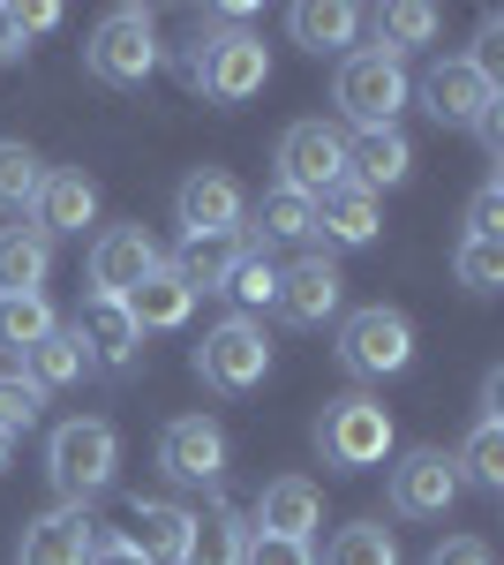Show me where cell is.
<instances>
[{"label": "cell", "instance_id": "1", "mask_svg": "<svg viewBox=\"0 0 504 565\" xmlns=\"http://www.w3.org/2000/svg\"><path fill=\"white\" fill-rule=\"evenodd\" d=\"M332 98L354 129H399V106L415 98V84H407V61H392L377 45H354V53H339Z\"/></svg>", "mask_w": 504, "mask_h": 565}, {"label": "cell", "instance_id": "2", "mask_svg": "<svg viewBox=\"0 0 504 565\" xmlns=\"http://www.w3.org/2000/svg\"><path fill=\"white\" fill-rule=\"evenodd\" d=\"M114 468H121V437H114V423H98V415H76V423H61V430L45 437V476L61 490V505L98 498L114 482Z\"/></svg>", "mask_w": 504, "mask_h": 565}, {"label": "cell", "instance_id": "3", "mask_svg": "<svg viewBox=\"0 0 504 565\" xmlns=\"http://www.w3.org/2000/svg\"><path fill=\"white\" fill-rule=\"evenodd\" d=\"M196 377H204L211 392H256L264 377H271V332L256 324V317H218L204 332V348H196Z\"/></svg>", "mask_w": 504, "mask_h": 565}, {"label": "cell", "instance_id": "4", "mask_svg": "<svg viewBox=\"0 0 504 565\" xmlns=\"http://www.w3.org/2000/svg\"><path fill=\"white\" fill-rule=\"evenodd\" d=\"M84 68L98 84H143L151 68H159V23H151V8H114L84 45Z\"/></svg>", "mask_w": 504, "mask_h": 565}, {"label": "cell", "instance_id": "5", "mask_svg": "<svg viewBox=\"0 0 504 565\" xmlns=\"http://www.w3.org/2000/svg\"><path fill=\"white\" fill-rule=\"evenodd\" d=\"M317 445H324L332 468H384V452H392V407L369 399V392H346V399L324 407Z\"/></svg>", "mask_w": 504, "mask_h": 565}, {"label": "cell", "instance_id": "6", "mask_svg": "<svg viewBox=\"0 0 504 565\" xmlns=\"http://www.w3.org/2000/svg\"><path fill=\"white\" fill-rule=\"evenodd\" d=\"M264 84H271V53L256 31H218L196 45V90H211L218 106H249Z\"/></svg>", "mask_w": 504, "mask_h": 565}, {"label": "cell", "instance_id": "7", "mask_svg": "<svg viewBox=\"0 0 504 565\" xmlns=\"http://www.w3.org/2000/svg\"><path fill=\"white\" fill-rule=\"evenodd\" d=\"M339 362L354 370V377H399L407 362H415V324L399 317V309H354L346 324H339Z\"/></svg>", "mask_w": 504, "mask_h": 565}, {"label": "cell", "instance_id": "8", "mask_svg": "<svg viewBox=\"0 0 504 565\" xmlns=\"http://www.w3.org/2000/svg\"><path fill=\"white\" fill-rule=\"evenodd\" d=\"M346 181V136L332 121H294V129L279 136V189H294V196H324Z\"/></svg>", "mask_w": 504, "mask_h": 565}, {"label": "cell", "instance_id": "9", "mask_svg": "<svg viewBox=\"0 0 504 565\" xmlns=\"http://www.w3.org/2000/svg\"><path fill=\"white\" fill-rule=\"evenodd\" d=\"M452 498H460V468H452V452H437V445L399 452V468H392V513H399V521H444Z\"/></svg>", "mask_w": 504, "mask_h": 565}, {"label": "cell", "instance_id": "10", "mask_svg": "<svg viewBox=\"0 0 504 565\" xmlns=\"http://www.w3.org/2000/svg\"><path fill=\"white\" fill-rule=\"evenodd\" d=\"M173 218H181V242H196V234H242L249 196H242V181L226 174V167H196L173 189Z\"/></svg>", "mask_w": 504, "mask_h": 565}, {"label": "cell", "instance_id": "11", "mask_svg": "<svg viewBox=\"0 0 504 565\" xmlns=\"http://www.w3.org/2000/svg\"><path fill=\"white\" fill-rule=\"evenodd\" d=\"M504 90L497 76H482L474 61H437L429 76H421V106H429V121H452V129H482V114L497 106Z\"/></svg>", "mask_w": 504, "mask_h": 565}, {"label": "cell", "instance_id": "12", "mask_svg": "<svg viewBox=\"0 0 504 565\" xmlns=\"http://www.w3.org/2000/svg\"><path fill=\"white\" fill-rule=\"evenodd\" d=\"M159 242L143 234V226H106L98 242H90V295H114V302H128L151 271H159Z\"/></svg>", "mask_w": 504, "mask_h": 565}, {"label": "cell", "instance_id": "13", "mask_svg": "<svg viewBox=\"0 0 504 565\" xmlns=\"http://www.w3.org/2000/svg\"><path fill=\"white\" fill-rule=\"evenodd\" d=\"M159 468L173 482H218L226 476V430L211 415H173L159 437Z\"/></svg>", "mask_w": 504, "mask_h": 565}, {"label": "cell", "instance_id": "14", "mask_svg": "<svg viewBox=\"0 0 504 565\" xmlns=\"http://www.w3.org/2000/svg\"><path fill=\"white\" fill-rule=\"evenodd\" d=\"M90 543H98V527H90L84 505H53V513H39L23 527L15 565H90Z\"/></svg>", "mask_w": 504, "mask_h": 565}, {"label": "cell", "instance_id": "15", "mask_svg": "<svg viewBox=\"0 0 504 565\" xmlns=\"http://www.w3.org/2000/svg\"><path fill=\"white\" fill-rule=\"evenodd\" d=\"M339 302H346V279L332 257H301L279 271V317L287 324H324V317H339Z\"/></svg>", "mask_w": 504, "mask_h": 565}, {"label": "cell", "instance_id": "16", "mask_svg": "<svg viewBox=\"0 0 504 565\" xmlns=\"http://www.w3.org/2000/svg\"><path fill=\"white\" fill-rule=\"evenodd\" d=\"M31 212H39L31 226H39L45 242H53V234H84L90 218H98V181H90L84 167H45Z\"/></svg>", "mask_w": 504, "mask_h": 565}, {"label": "cell", "instance_id": "17", "mask_svg": "<svg viewBox=\"0 0 504 565\" xmlns=\"http://www.w3.org/2000/svg\"><path fill=\"white\" fill-rule=\"evenodd\" d=\"M76 340H84L90 370H128V362L143 354V332H136L128 302H114V295H90V302H84V317H76Z\"/></svg>", "mask_w": 504, "mask_h": 565}, {"label": "cell", "instance_id": "18", "mask_svg": "<svg viewBox=\"0 0 504 565\" xmlns=\"http://www.w3.org/2000/svg\"><path fill=\"white\" fill-rule=\"evenodd\" d=\"M256 535H294V543H309L317 527H324V490L309 476H279L264 482V498H256Z\"/></svg>", "mask_w": 504, "mask_h": 565}, {"label": "cell", "instance_id": "19", "mask_svg": "<svg viewBox=\"0 0 504 565\" xmlns=\"http://www.w3.org/2000/svg\"><path fill=\"white\" fill-rule=\"evenodd\" d=\"M407 174H415V143H407L399 129H362V136H346V181H354V189L384 196V189H399Z\"/></svg>", "mask_w": 504, "mask_h": 565}, {"label": "cell", "instance_id": "20", "mask_svg": "<svg viewBox=\"0 0 504 565\" xmlns=\"http://www.w3.org/2000/svg\"><path fill=\"white\" fill-rule=\"evenodd\" d=\"M317 226L332 234L339 249H362V242H377V234H384V196L354 189V181H339V189L317 196Z\"/></svg>", "mask_w": 504, "mask_h": 565}, {"label": "cell", "instance_id": "21", "mask_svg": "<svg viewBox=\"0 0 504 565\" xmlns=\"http://www.w3.org/2000/svg\"><path fill=\"white\" fill-rule=\"evenodd\" d=\"M242 249H249L242 234H196V242H181V249L167 257V271L189 287V295H218V287H226V271L242 264Z\"/></svg>", "mask_w": 504, "mask_h": 565}, {"label": "cell", "instance_id": "22", "mask_svg": "<svg viewBox=\"0 0 504 565\" xmlns=\"http://www.w3.org/2000/svg\"><path fill=\"white\" fill-rule=\"evenodd\" d=\"M189 505H173V498H136L128 505V543L143 551L151 565H173L181 558V543H189Z\"/></svg>", "mask_w": 504, "mask_h": 565}, {"label": "cell", "instance_id": "23", "mask_svg": "<svg viewBox=\"0 0 504 565\" xmlns=\"http://www.w3.org/2000/svg\"><path fill=\"white\" fill-rule=\"evenodd\" d=\"M242 551H249V521L234 505H211V513L189 521V543H181L173 565H242Z\"/></svg>", "mask_w": 504, "mask_h": 565}, {"label": "cell", "instance_id": "24", "mask_svg": "<svg viewBox=\"0 0 504 565\" xmlns=\"http://www.w3.org/2000/svg\"><path fill=\"white\" fill-rule=\"evenodd\" d=\"M287 31H294V45H309V53H354L362 8H346V0H301L294 15H287Z\"/></svg>", "mask_w": 504, "mask_h": 565}, {"label": "cell", "instance_id": "25", "mask_svg": "<svg viewBox=\"0 0 504 565\" xmlns=\"http://www.w3.org/2000/svg\"><path fill=\"white\" fill-rule=\"evenodd\" d=\"M53 271V242L39 226H0V295H39Z\"/></svg>", "mask_w": 504, "mask_h": 565}, {"label": "cell", "instance_id": "26", "mask_svg": "<svg viewBox=\"0 0 504 565\" xmlns=\"http://www.w3.org/2000/svg\"><path fill=\"white\" fill-rule=\"evenodd\" d=\"M189 309H196V295L173 279L167 264H159V271H151L136 295H128V317H136V332H181V324H189Z\"/></svg>", "mask_w": 504, "mask_h": 565}, {"label": "cell", "instance_id": "27", "mask_svg": "<svg viewBox=\"0 0 504 565\" xmlns=\"http://www.w3.org/2000/svg\"><path fill=\"white\" fill-rule=\"evenodd\" d=\"M23 377H31L39 392H68V385H84V377H90L84 340H76V332H45L39 348L23 354Z\"/></svg>", "mask_w": 504, "mask_h": 565}, {"label": "cell", "instance_id": "28", "mask_svg": "<svg viewBox=\"0 0 504 565\" xmlns=\"http://www.w3.org/2000/svg\"><path fill=\"white\" fill-rule=\"evenodd\" d=\"M437 23H444V15H437L429 0H392V8H377V53H392V61H399L407 45H429V39H437Z\"/></svg>", "mask_w": 504, "mask_h": 565}, {"label": "cell", "instance_id": "29", "mask_svg": "<svg viewBox=\"0 0 504 565\" xmlns=\"http://www.w3.org/2000/svg\"><path fill=\"white\" fill-rule=\"evenodd\" d=\"M45 332H61L45 295H0V348H8V354H31Z\"/></svg>", "mask_w": 504, "mask_h": 565}, {"label": "cell", "instance_id": "30", "mask_svg": "<svg viewBox=\"0 0 504 565\" xmlns=\"http://www.w3.org/2000/svg\"><path fill=\"white\" fill-rule=\"evenodd\" d=\"M452 468H460V482H474V490H490V498H497V490H504V423L482 415L474 437H467V452L452 460Z\"/></svg>", "mask_w": 504, "mask_h": 565}, {"label": "cell", "instance_id": "31", "mask_svg": "<svg viewBox=\"0 0 504 565\" xmlns=\"http://www.w3.org/2000/svg\"><path fill=\"white\" fill-rule=\"evenodd\" d=\"M39 181H45V159L31 143H0V212H31L39 204Z\"/></svg>", "mask_w": 504, "mask_h": 565}, {"label": "cell", "instance_id": "32", "mask_svg": "<svg viewBox=\"0 0 504 565\" xmlns=\"http://www.w3.org/2000/svg\"><path fill=\"white\" fill-rule=\"evenodd\" d=\"M324 565H399V535H392L384 521H354V527L332 535Z\"/></svg>", "mask_w": 504, "mask_h": 565}, {"label": "cell", "instance_id": "33", "mask_svg": "<svg viewBox=\"0 0 504 565\" xmlns=\"http://www.w3.org/2000/svg\"><path fill=\"white\" fill-rule=\"evenodd\" d=\"M256 226H264V242H309V234H317V204L294 196V189H271V196L256 204Z\"/></svg>", "mask_w": 504, "mask_h": 565}, {"label": "cell", "instance_id": "34", "mask_svg": "<svg viewBox=\"0 0 504 565\" xmlns=\"http://www.w3.org/2000/svg\"><path fill=\"white\" fill-rule=\"evenodd\" d=\"M218 295H234V302H242V317H249V309H264V302H279V264L256 257V249H242V264L226 271V287H218Z\"/></svg>", "mask_w": 504, "mask_h": 565}, {"label": "cell", "instance_id": "35", "mask_svg": "<svg viewBox=\"0 0 504 565\" xmlns=\"http://www.w3.org/2000/svg\"><path fill=\"white\" fill-rule=\"evenodd\" d=\"M452 271H460L467 295H497L504 287V242H460L452 249Z\"/></svg>", "mask_w": 504, "mask_h": 565}, {"label": "cell", "instance_id": "36", "mask_svg": "<svg viewBox=\"0 0 504 565\" xmlns=\"http://www.w3.org/2000/svg\"><path fill=\"white\" fill-rule=\"evenodd\" d=\"M39 407H45V392L31 385L23 370H8V377H0V430H8V437L31 430V423H39Z\"/></svg>", "mask_w": 504, "mask_h": 565}, {"label": "cell", "instance_id": "37", "mask_svg": "<svg viewBox=\"0 0 504 565\" xmlns=\"http://www.w3.org/2000/svg\"><path fill=\"white\" fill-rule=\"evenodd\" d=\"M467 242H504V181H482L467 204Z\"/></svg>", "mask_w": 504, "mask_h": 565}, {"label": "cell", "instance_id": "38", "mask_svg": "<svg viewBox=\"0 0 504 565\" xmlns=\"http://www.w3.org/2000/svg\"><path fill=\"white\" fill-rule=\"evenodd\" d=\"M242 565H317V551H309V543H294V535H256V527H249Z\"/></svg>", "mask_w": 504, "mask_h": 565}, {"label": "cell", "instance_id": "39", "mask_svg": "<svg viewBox=\"0 0 504 565\" xmlns=\"http://www.w3.org/2000/svg\"><path fill=\"white\" fill-rule=\"evenodd\" d=\"M429 565H497V558H490L482 535H444V543L429 551Z\"/></svg>", "mask_w": 504, "mask_h": 565}, {"label": "cell", "instance_id": "40", "mask_svg": "<svg viewBox=\"0 0 504 565\" xmlns=\"http://www.w3.org/2000/svg\"><path fill=\"white\" fill-rule=\"evenodd\" d=\"M90 565H151V558H143L128 535H98V543H90Z\"/></svg>", "mask_w": 504, "mask_h": 565}, {"label": "cell", "instance_id": "41", "mask_svg": "<svg viewBox=\"0 0 504 565\" xmlns=\"http://www.w3.org/2000/svg\"><path fill=\"white\" fill-rule=\"evenodd\" d=\"M23 61V31H15V8H0V68Z\"/></svg>", "mask_w": 504, "mask_h": 565}, {"label": "cell", "instance_id": "42", "mask_svg": "<svg viewBox=\"0 0 504 565\" xmlns=\"http://www.w3.org/2000/svg\"><path fill=\"white\" fill-rule=\"evenodd\" d=\"M497 407H504V370H490V377H482V415L497 423Z\"/></svg>", "mask_w": 504, "mask_h": 565}, {"label": "cell", "instance_id": "43", "mask_svg": "<svg viewBox=\"0 0 504 565\" xmlns=\"http://www.w3.org/2000/svg\"><path fill=\"white\" fill-rule=\"evenodd\" d=\"M8 452H15V437H8V430H0V468H8Z\"/></svg>", "mask_w": 504, "mask_h": 565}]
</instances>
